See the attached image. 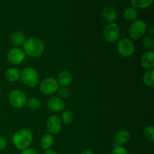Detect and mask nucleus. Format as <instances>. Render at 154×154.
<instances>
[{"label":"nucleus","instance_id":"obj_22","mask_svg":"<svg viewBox=\"0 0 154 154\" xmlns=\"http://www.w3.org/2000/svg\"><path fill=\"white\" fill-rule=\"evenodd\" d=\"M61 113L60 120H61L62 123H64L65 125H69L73 122L74 115L73 113L70 110H64Z\"/></svg>","mask_w":154,"mask_h":154},{"label":"nucleus","instance_id":"obj_18","mask_svg":"<svg viewBox=\"0 0 154 154\" xmlns=\"http://www.w3.org/2000/svg\"><path fill=\"white\" fill-rule=\"evenodd\" d=\"M54 143V135L51 134H45L42 136V139L40 141V145L43 150H49L51 149Z\"/></svg>","mask_w":154,"mask_h":154},{"label":"nucleus","instance_id":"obj_21","mask_svg":"<svg viewBox=\"0 0 154 154\" xmlns=\"http://www.w3.org/2000/svg\"><path fill=\"white\" fill-rule=\"evenodd\" d=\"M153 0H131L132 7L136 9L147 8L152 5Z\"/></svg>","mask_w":154,"mask_h":154},{"label":"nucleus","instance_id":"obj_10","mask_svg":"<svg viewBox=\"0 0 154 154\" xmlns=\"http://www.w3.org/2000/svg\"><path fill=\"white\" fill-rule=\"evenodd\" d=\"M63 127V123H62L60 117L57 115H51L48 118L46 121V128L48 132L51 135H57L61 131Z\"/></svg>","mask_w":154,"mask_h":154},{"label":"nucleus","instance_id":"obj_14","mask_svg":"<svg viewBox=\"0 0 154 154\" xmlns=\"http://www.w3.org/2000/svg\"><path fill=\"white\" fill-rule=\"evenodd\" d=\"M10 40L14 46L16 48H20L25 43L26 38L25 34L21 31H14L11 35Z\"/></svg>","mask_w":154,"mask_h":154},{"label":"nucleus","instance_id":"obj_6","mask_svg":"<svg viewBox=\"0 0 154 154\" xmlns=\"http://www.w3.org/2000/svg\"><path fill=\"white\" fill-rule=\"evenodd\" d=\"M60 88L57 80L52 77H48L42 80L39 84V90L40 92L44 95L50 96L57 93L58 89Z\"/></svg>","mask_w":154,"mask_h":154},{"label":"nucleus","instance_id":"obj_30","mask_svg":"<svg viewBox=\"0 0 154 154\" xmlns=\"http://www.w3.org/2000/svg\"><path fill=\"white\" fill-rule=\"evenodd\" d=\"M81 154H94V153H93V150H90V149H85V150H84L81 152Z\"/></svg>","mask_w":154,"mask_h":154},{"label":"nucleus","instance_id":"obj_20","mask_svg":"<svg viewBox=\"0 0 154 154\" xmlns=\"http://www.w3.org/2000/svg\"><path fill=\"white\" fill-rule=\"evenodd\" d=\"M137 17H138V10L132 6L127 8L123 14V17L127 22H133L137 20Z\"/></svg>","mask_w":154,"mask_h":154},{"label":"nucleus","instance_id":"obj_25","mask_svg":"<svg viewBox=\"0 0 154 154\" xmlns=\"http://www.w3.org/2000/svg\"><path fill=\"white\" fill-rule=\"evenodd\" d=\"M26 105L31 110H38L40 108L41 102L39 99H38L37 98L31 97L27 99Z\"/></svg>","mask_w":154,"mask_h":154},{"label":"nucleus","instance_id":"obj_24","mask_svg":"<svg viewBox=\"0 0 154 154\" xmlns=\"http://www.w3.org/2000/svg\"><path fill=\"white\" fill-rule=\"evenodd\" d=\"M142 44L144 48L147 51H153L154 47V38L151 35H146L143 38Z\"/></svg>","mask_w":154,"mask_h":154},{"label":"nucleus","instance_id":"obj_2","mask_svg":"<svg viewBox=\"0 0 154 154\" xmlns=\"http://www.w3.org/2000/svg\"><path fill=\"white\" fill-rule=\"evenodd\" d=\"M45 44L35 37H32L26 39L23 45V51L26 55L32 58H38L41 57L45 52Z\"/></svg>","mask_w":154,"mask_h":154},{"label":"nucleus","instance_id":"obj_8","mask_svg":"<svg viewBox=\"0 0 154 154\" xmlns=\"http://www.w3.org/2000/svg\"><path fill=\"white\" fill-rule=\"evenodd\" d=\"M117 52L124 57H129L135 53V44L129 38H123L118 42L117 45Z\"/></svg>","mask_w":154,"mask_h":154},{"label":"nucleus","instance_id":"obj_15","mask_svg":"<svg viewBox=\"0 0 154 154\" xmlns=\"http://www.w3.org/2000/svg\"><path fill=\"white\" fill-rule=\"evenodd\" d=\"M72 74L69 71L64 70L62 71L58 75V78H57V82H58L59 85L61 87H68L71 84H72Z\"/></svg>","mask_w":154,"mask_h":154},{"label":"nucleus","instance_id":"obj_11","mask_svg":"<svg viewBox=\"0 0 154 154\" xmlns=\"http://www.w3.org/2000/svg\"><path fill=\"white\" fill-rule=\"evenodd\" d=\"M48 109L54 113H60L66 108V103L64 100L58 96H52L50 98L47 102Z\"/></svg>","mask_w":154,"mask_h":154},{"label":"nucleus","instance_id":"obj_9","mask_svg":"<svg viewBox=\"0 0 154 154\" xmlns=\"http://www.w3.org/2000/svg\"><path fill=\"white\" fill-rule=\"evenodd\" d=\"M6 58L8 63H10L11 66H17L24 61L26 54L22 48L14 47L8 51Z\"/></svg>","mask_w":154,"mask_h":154},{"label":"nucleus","instance_id":"obj_16","mask_svg":"<svg viewBox=\"0 0 154 154\" xmlns=\"http://www.w3.org/2000/svg\"><path fill=\"white\" fill-rule=\"evenodd\" d=\"M4 75L5 78L8 82H16L20 78V71L16 67H10L6 69Z\"/></svg>","mask_w":154,"mask_h":154},{"label":"nucleus","instance_id":"obj_1","mask_svg":"<svg viewBox=\"0 0 154 154\" xmlns=\"http://www.w3.org/2000/svg\"><path fill=\"white\" fill-rule=\"evenodd\" d=\"M33 140V132L31 129L23 128L17 131L12 136V144L18 150H25L29 147Z\"/></svg>","mask_w":154,"mask_h":154},{"label":"nucleus","instance_id":"obj_28","mask_svg":"<svg viewBox=\"0 0 154 154\" xmlns=\"http://www.w3.org/2000/svg\"><path fill=\"white\" fill-rule=\"evenodd\" d=\"M8 144V140L6 139L5 137L1 136V135H0V151H1V150H5V149L7 147Z\"/></svg>","mask_w":154,"mask_h":154},{"label":"nucleus","instance_id":"obj_17","mask_svg":"<svg viewBox=\"0 0 154 154\" xmlns=\"http://www.w3.org/2000/svg\"><path fill=\"white\" fill-rule=\"evenodd\" d=\"M102 16H103L104 19L109 23H115V21L117 20V11L111 6H106L102 10Z\"/></svg>","mask_w":154,"mask_h":154},{"label":"nucleus","instance_id":"obj_7","mask_svg":"<svg viewBox=\"0 0 154 154\" xmlns=\"http://www.w3.org/2000/svg\"><path fill=\"white\" fill-rule=\"evenodd\" d=\"M8 101L13 108L20 109L26 106L27 97L22 90L16 89L10 92L8 95Z\"/></svg>","mask_w":154,"mask_h":154},{"label":"nucleus","instance_id":"obj_12","mask_svg":"<svg viewBox=\"0 0 154 154\" xmlns=\"http://www.w3.org/2000/svg\"><path fill=\"white\" fill-rule=\"evenodd\" d=\"M141 66L147 70L153 69L154 68V52L153 51H147L141 55L140 60Z\"/></svg>","mask_w":154,"mask_h":154},{"label":"nucleus","instance_id":"obj_4","mask_svg":"<svg viewBox=\"0 0 154 154\" xmlns=\"http://www.w3.org/2000/svg\"><path fill=\"white\" fill-rule=\"evenodd\" d=\"M147 31V25L142 20H135L131 23L129 28V35L131 39L138 40L144 37Z\"/></svg>","mask_w":154,"mask_h":154},{"label":"nucleus","instance_id":"obj_23","mask_svg":"<svg viewBox=\"0 0 154 154\" xmlns=\"http://www.w3.org/2000/svg\"><path fill=\"white\" fill-rule=\"evenodd\" d=\"M144 137L150 142L154 141V127L151 125L147 126L144 129Z\"/></svg>","mask_w":154,"mask_h":154},{"label":"nucleus","instance_id":"obj_33","mask_svg":"<svg viewBox=\"0 0 154 154\" xmlns=\"http://www.w3.org/2000/svg\"><path fill=\"white\" fill-rule=\"evenodd\" d=\"M2 1V0H0V2H1Z\"/></svg>","mask_w":154,"mask_h":154},{"label":"nucleus","instance_id":"obj_5","mask_svg":"<svg viewBox=\"0 0 154 154\" xmlns=\"http://www.w3.org/2000/svg\"><path fill=\"white\" fill-rule=\"evenodd\" d=\"M104 40L108 43H114L117 42L120 36V26L115 23H111L105 26L102 30Z\"/></svg>","mask_w":154,"mask_h":154},{"label":"nucleus","instance_id":"obj_29","mask_svg":"<svg viewBox=\"0 0 154 154\" xmlns=\"http://www.w3.org/2000/svg\"><path fill=\"white\" fill-rule=\"evenodd\" d=\"M20 154H38V153L35 149L28 147V148L25 149V150H21Z\"/></svg>","mask_w":154,"mask_h":154},{"label":"nucleus","instance_id":"obj_13","mask_svg":"<svg viewBox=\"0 0 154 154\" xmlns=\"http://www.w3.org/2000/svg\"><path fill=\"white\" fill-rule=\"evenodd\" d=\"M130 133L126 129H121L117 132L114 137V144L117 146H123L130 140Z\"/></svg>","mask_w":154,"mask_h":154},{"label":"nucleus","instance_id":"obj_3","mask_svg":"<svg viewBox=\"0 0 154 154\" xmlns=\"http://www.w3.org/2000/svg\"><path fill=\"white\" fill-rule=\"evenodd\" d=\"M23 83L30 88L37 87L40 83L38 72L33 67L24 68L20 72V78Z\"/></svg>","mask_w":154,"mask_h":154},{"label":"nucleus","instance_id":"obj_19","mask_svg":"<svg viewBox=\"0 0 154 154\" xmlns=\"http://www.w3.org/2000/svg\"><path fill=\"white\" fill-rule=\"evenodd\" d=\"M143 83L146 87L153 88L154 87V69L147 70L143 75Z\"/></svg>","mask_w":154,"mask_h":154},{"label":"nucleus","instance_id":"obj_32","mask_svg":"<svg viewBox=\"0 0 154 154\" xmlns=\"http://www.w3.org/2000/svg\"><path fill=\"white\" fill-rule=\"evenodd\" d=\"M2 90H1V89H0V97H1V96H2Z\"/></svg>","mask_w":154,"mask_h":154},{"label":"nucleus","instance_id":"obj_26","mask_svg":"<svg viewBox=\"0 0 154 154\" xmlns=\"http://www.w3.org/2000/svg\"><path fill=\"white\" fill-rule=\"evenodd\" d=\"M57 93L58 94V97L62 99H67L71 96V91L68 87H60Z\"/></svg>","mask_w":154,"mask_h":154},{"label":"nucleus","instance_id":"obj_27","mask_svg":"<svg viewBox=\"0 0 154 154\" xmlns=\"http://www.w3.org/2000/svg\"><path fill=\"white\" fill-rule=\"evenodd\" d=\"M111 154H128V151L123 146L114 145Z\"/></svg>","mask_w":154,"mask_h":154},{"label":"nucleus","instance_id":"obj_31","mask_svg":"<svg viewBox=\"0 0 154 154\" xmlns=\"http://www.w3.org/2000/svg\"><path fill=\"white\" fill-rule=\"evenodd\" d=\"M44 154H59L57 152H56L55 150H52V149H49V150H45Z\"/></svg>","mask_w":154,"mask_h":154}]
</instances>
